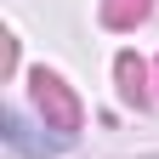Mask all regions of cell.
Returning <instances> with one entry per match:
<instances>
[{
  "instance_id": "cell-1",
  "label": "cell",
  "mask_w": 159,
  "mask_h": 159,
  "mask_svg": "<svg viewBox=\"0 0 159 159\" xmlns=\"http://www.w3.org/2000/svg\"><path fill=\"white\" fill-rule=\"evenodd\" d=\"M34 97H40V108H51V114H57V125H74V102H68V91H63V80L34 74Z\"/></svg>"
}]
</instances>
